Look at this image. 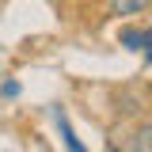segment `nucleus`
I'll return each instance as SVG.
<instances>
[{
    "label": "nucleus",
    "mask_w": 152,
    "mask_h": 152,
    "mask_svg": "<svg viewBox=\"0 0 152 152\" xmlns=\"http://www.w3.org/2000/svg\"><path fill=\"white\" fill-rule=\"evenodd\" d=\"M145 8H148V0H110V12L114 15H141V12H145Z\"/></svg>",
    "instance_id": "1"
},
{
    "label": "nucleus",
    "mask_w": 152,
    "mask_h": 152,
    "mask_svg": "<svg viewBox=\"0 0 152 152\" xmlns=\"http://www.w3.org/2000/svg\"><path fill=\"white\" fill-rule=\"evenodd\" d=\"M122 42L129 46V50H145V42H148V31H126Z\"/></svg>",
    "instance_id": "2"
},
{
    "label": "nucleus",
    "mask_w": 152,
    "mask_h": 152,
    "mask_svg": "<svg viewBox=\"0 0 152 152\" xmlns=\"http://www.w3.org/2000/svg\"><path fill=\"white\" fill-rule=\"evenodd\" d=\"M57 126H61V133L69 137V152H88V148H84V145H80V141L72 137V129H69V122H65V114H57Z\"/></svg>",
    "instance_id": "3"
}]
</instances>
